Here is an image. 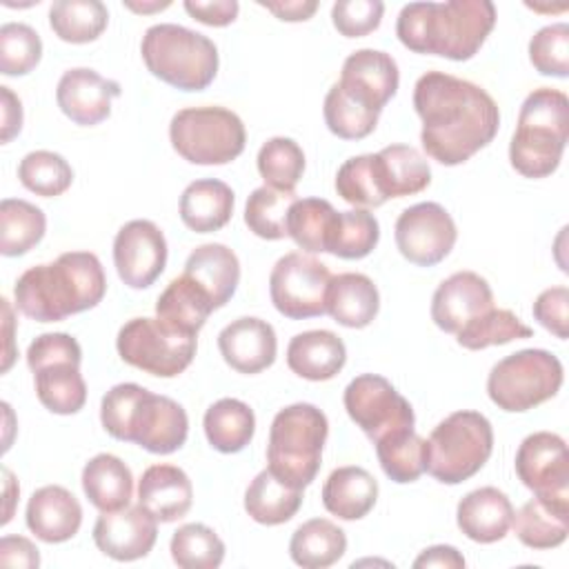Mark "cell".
<instances>
[{
	"mask_svg": "<svg viewBox=\"0 0 569 569\" xmlns=\"http://www.w3.org/2000/svg\"><path fill=\"white\" fill-rule=\"evenodd\" d=\"M340 82L367 98L376 109L396 96L400 84V71L396 60L380 49H358L342 62Z\"/></svg>",
	"mask_w": 569,
	"mask_h": 569,
	"instance_id": "d4e9b609",
	"label": "cell"
},
{
	"mask_svg": "<svg viewBox=\"0 0 569 569\" xmlns=\"http://www.w3.org/2000/svg\"><path fill=\"white\" fill-rule=\"evenodd\" d=\"M322 116L333 136L342 140H362L373 133L380 109L338 80L325 96Z\"/></svg>",
	"mask_w": 569,
	"mask_h": 569,
	"instance_id": "836d02e7",
	"label": "cell"
},
{
	"mask_svg": "<svg viewBox=\"0 0 569 569\" xmlns=\"http://www.w3.org/2000/svg\"><path fill=\"white\" fill-rule=\"evenodd\" d=\"M378 500V480L356 465L333 469L322 485L325 509L340 520L365 518Z\"/></svg>",
	"mask_w": 569,
	"mask_h": 569,
	"instance_id": "f546056e",
	"label": "cell"
},
{
	"mask_svg": "<svg viewBox=\"0 0 569 569\" xmlns=\"http://www.w3.org/2000/svg\"><path fill=\"white\" fill-rule=\"evenodd\" d=\"M120 93V82L109 80L87 67L64 71L56 87L60 111L80 127H93L107 120L111 113V100Z\"/></svg>",
	"mask_w": 569,
	"mask_h": 569,
	"instance_id": "d6986e66",
	"label": "cell"
},
{
	"mask_svg": "<svg viewBox=\"0 0 569 569\" xmlns=\"http://www.w3.org/2000/svg\"><path fill=\"white\" fill-rule=\"evenodd\" d=\"M296 200L293 191H278L267 184L258 187L247 198L244 224L258 238L280 240L287 236V216Z\"/></svg>",
	"mask_w": 569,
	"mask_h": 569,
	"instance_id": "7dc6e473",
	"label": "cell"
},
{
	"mask_svg": "<svg viewBox=\"0 0 569 569\" xmlns=\"http://www.w3.org/2000/svg\"><path fill=\"white\" fill-rule=\"evenodd\" d=\"M331 271L325 262L291 251L276 260L269 273V296L278 313L289 320H307L327 313Z\"/></svg>",
	"mask_w": 569,
	"mask_h": 569,
	"instance_id": "4fadbf2b",
	"label": "cell"
},
{
	"mask_svg": "<svg viewBox=\"0 0 569 569\" xmlns=\"http://www.w3.org/2000/svg\"><path fill=\"white\" fill-rule=\"evenodd\" d=\"M467 562L462 558V553L451 547V545H433L427 547L416 560L413 567L416 569H425V567H445V569H462Z\"/></svg>",
	"mask_w": 569,
	"mask_h": 569,
	"instance_id": "680465c9",
	"label": "cell"
},
{
	"mask_svg": "<svg viewBox=\"0 0 569 569\" xmlns=\"http://www.w3.org/2000/svg\"><path fill=\"white\" fill-rule=\"evenodd\" d=\"M233 202L236 196L227 182L216 178L193 180L180 196V220L196 233H211L231 220Z\"/></svg>",
	"mask_w": 569,
	"mask_h": 569,
	"instance_id": "4dcf8cb0",
	"label": "cell"
},
{
	"mask_svg": "<svg viewBox=\"0 0 569 569\" xmlns=\"http://www.w3.org/2000/svg\"><path fill=\"white\" fill-rule=\"evenodd\" d=\"M529 60L542 76H569V24L556 22L538 29L529 40Z\"/></svg>",
	"mask_w": 569,
	"mask_h": 569,
	"instance_id": "816d5d0a",
	"label": "cell"
},
{
	"mask_svg": "<svg viewBox=\"0 0 569 569\" xmlns=\"http://www.w3.org/2000/svg\"><path fill=\"white\" fill-rule=\"evenodd\" d=\"M393 236L402 258L418 267H433L451 253L458 229L442 204L418 202L398 216Z\"/></svg>",
	"mask_w": 569,
	"mask_h": 569,
	"instance_id": "9a60e30c",
	"label": "cell"
},
{
	"mask_svg": "<svg viewBox=\"0 0 569 569\" xmlns=\"http://www.w3.org/2000/svg\"><path fill=\"white\" fill-rule=\"evenodd\" d=\"M338 196L360 209L380 207L389 200L382 182L378 153H362L345 160L336 173Z\"/></svg>",
	"mask_w": 569,
	"mask_h": 569,
	"instance_id": "b9f144b4",
	"label": "cell"
},
{
	"mask_svg": "<svg viewBox=\"0 0 569 569\" xmlns=\"http://www.w3.org/2000/svg\"><path fill=\"white\" fill-rule=\"evenodd\" d=\"M184 11L207 27H227L238 18L240 4L236 0H184Z\"/></svg>",
	"mask_w": 569,
	"mask_h": 569,
	"instance_id": "11a10c76",
	"label": "cell"
},
{
	"mask_svg": "<svg viewBox=\"0 0 569 569\" xmlns=\"http://www.w3.org/2000/svg\"><path fill=\"white\" fill-rule=\"evenodd\" d=\"M107 291L104 269L91 251H67L27 269L13 284L16 307L31 320L60 322L93 309Z\"/></svg>",
	"mask_w": 569,
	"mask_h": 569,
	"instance_id": "7a4b0ae2",
	"label": "cell"
},
{
	"mask_svg": "<svg viewBox=\"0 0 569 569\" xmlns=\"http://www.w3.org/2000/svg\"><path fill=\"white\" fill-rule=\"evenodd\" d=\"M169 551L173 562L182 569H216L224 560V542L202 522L178 527L171 536Z\"/></svg>",
	"mask_w": 569,
	"mask_h": 569,
	"instance_id": "f6af8a7d",
	"label": "cell"
},
{
	"mask_svg": "<svg viewBox=\"0 0 569 569\" xmlns=\"http://www.w3.org/2000/svg\"><path fill=\"white\" fill-rule=\"evenodd\" d=\"M338 211L325 198H298L287 216V236L307 253H325Z\"/></svg>",
	"mask_w": 569,
	"mask_h": 569,
	"instance_id": "74e56055",
	"label": "cell"
},
{
	"mask_svg": "<svg viewBox=\"0 0 569 569\" xmlns=\"http://www.w3.org/2000/svg\"><path fill=\"white\" fill-rule=\"evenodd\" d=\"M493 451V429L480 411H453L440 420L429 440L425 471L442 485H460L476 476Z\"/></svg>",
	"mask_w": 569,
	"mask_h": 569,
	"instance_id": "ba28073f",
	"label": "cell"
},
{
	"mask_svg": "<svg viewBox=\"0 0 569 569\" xmlns=\"http://www.w3.org/2000/svg\"><path fill=\"white\" fill-rule=\"evenodd\" d=\"M116 349L127 365L144 373L176 378L191 365L198 349V336L173 329L158 316H142L131 318L120 327Z\"/></svg>",
	"mask_w": 569,
	"mask_h": 569,
	"instance_id": "7c38bea8",
	"label": "cell"
},
{
	"mask_svg": "<svg viewBox=\"0 0 569 569\" xmlns=\"http://www.w3.org/2000/svg\"><path fill=\"white\" fill-rule=\"evenodd\" d=\"M256 164L267 187L291 193L305 173V153L296 140L276 136L260 147Z\"/></svg>",
	"mask_w": 569,
	"mask_h": 569,
	"instance_id": "bcb514c9",
	"label": "cell"
},
{
	"mask_svg": "<svg viewBox=\"0 0 569 569\" xmlns=\"http://www.w3.org/2000/svg\"><path fill=\"white\" fill-rule=\"evenodd\" d=\"M182 273L198 282L213 300V307L220 309L238 289L240 262L227 244L207 242L189 253Z\"/></svg>",
	"mask_w": 569,
	"mask_h": 569,
	"instance_id": "83f0119b",
	"label": "cell"
},
{
	"mask_svg": "<svg viewBox=\"0 0 569 569\" xmlns=\"http://www.w3.org/2000/svg\"><path fill=\"white\" fill-rule=\"evenodd\" d=\"M124 7L136 13H151V11H162V9L171 7V2L169 0H164V2H158V0L156 2H131V0H127Z\"/></svg>",
	"mask_w": 569,
	"mask_h": 569,
	"instance_id": "6125c7cd",
	"label": "cell"
},
{
	"mask_svg": "<svg viewBox=\"0 0 569 569\" xmlns=\"http://www.w3.org/2000/svg\"><path fill=\"white\" fill-rule=\"evenodd\" d=\"M567 305H569V289L565 284L549 287L545 289L536 300H533V318L551 331L556 338L565 340L567 338Z\"/></svg>",
	"mask_w": 569,
	"mask_h": 569,
	"instance_id": "db71d44e",
	"label": "cell"
},
{
	"mask_svg": "<svg viewBox=\"0 0 569 569\" xmlns=\"http://www.w3.org/2000/svg\"><path fill=\"white\" fill-rule=\"evenodd\" d=\"M156 540L158 520L140 505L118 511H102L93 525L96 547L118 562L144 558L153 549Z\"/></svg>",
	"mask_w": 569,
	"mask_h": 569,
	"instance_id": "ac0fdd59",
	"label": "cell"
},
{
	"mask_svg": "<svg viewBox=\"0 0 569 569\" xmlns=\"http://www.w3.org/2000/svg\"><path fill=\"white\" fill-rule=\"evenodd\" d=\"M82 491L100 513L124 509L133 498L131 469L113 453H98L82 469Z\"/></svg>",
	"mask_w": 569,
	"mask_h": 569,
	"instance_id": "1f68e13d",
	"label": "cell"
},
{
	"mask_svg": "<svg viewBox=\"0 0 569 569\" xmlns=\"http://www.w3.org/2000/svg\"><path fill=\"white\" fill-rule=\"evenodd\" d=\"M533 329L527 327L513 311L509 309H487L485 313L471 318L456 333L460 347L469 351H480L496 345H507L511 340L531 338Z\"/></svg>",
	"mask_w": 569,
	"mask_h": 569,
	"instance_id": "ee69618b",
	"label": "cell"
},
{
	"mask_svg": "<svg viewBox=\"0 0 569 569\" xmlns=\"http://www.w3.org/2000/svg\"><path fill=\"white\" fill-rule=\"evenodd\" d=\"M258 4L264 7L267 11H271L278 20H284V22L309 20L318 9L316 0H278V2L258 0Z\"/></svg>",
	"mask_w": 569,
	"mask_h": 569,
	"instance_id": "6f0895ef",
	"label": "cell"
},
{
	"mask_svg": "<svg viewBox=\"0 0 569 569\" xmlns=\"http://www.w3.org/2000/svg\"><path fill=\"white\" fill-rule=\"evenodd\" d=\"M385 191L389 198L420 193L431 182V169L425 156L409 144H389L378 151Z\"/></svg>",
	"mask_w": 569,
	"mask_h": 569,
	"instance_id": "ab89813d",
	"label": "cell"
},
{
	"mask_svg": "<svg viewBox=\"0 0 569 569\" xmlns=\"http://www.w3.org/2000/svg\"><path fill=\"white\" fill-rule=\"evenodd\" d=\"M516 538L529 549H553L569 533V498L533 496L513 511Z\"/></svg>",
	"mask_w": 569,
	"mask_h": 569,
	"instance_id": "4316f807",
	"label": "cell"
},
{
	"mask_svg": "<svg viewBox=\"0 0 569 569\" xmlns=\"http://www.w3.org/2000/svg\"><path fill=\"white\" fill-rule=\"evenodd\" d=\"M47 231V216L40 207L20 200L4 198L0 202V253L7 258L24 256L31 251Z\"/></svg>",
	"mask_w": 569,
	"mask_h": 569,
	"instance_id": "f35d334b",
	"label": "cell"
},
{
	"mask_svg": "<svg viewBox=\"0 0 569 569\" xmlns=\"http://www.w3.org/2000/svg\"><path fill=\"white\" fill-rule=\"evenodd\" d=\"M140 53L147 69L180 91H202L218 73V47L207 36L173 22L144 31Z\"/></svg>",
	"mask_w": 569,
	"mask_h": 569,
	"instance_id": "52a82bcc",
	"label": "cell"
},
{
	"mask_svg": "<svg viewBox=\"0 0 569 569\" xmlns=\"http://www.w3.org/2000/svg\"><path fill=\"white\" fill-rule=\"evenodd\" d=\"M100 422L111 438L136 442L158 456L178 451L189 433V418L182 405L136 382H120L102 396Z\"/></svg>",
	"mask_w": 569,
	"mask_h": 569,
	"instance_id": "277c9868",
	"label": "cell"
},
{
	"mask_svg": "<svg viewBox=\"0 0 569 569\" xmlns=\"http://www.w3.org/2000/svg\"><path fill=\"white\" fill-rule=\"evenodd\" d=\"M211 311H216V307L209 293L184 273L173 278L156 302V316L162 322L196 336L204 327Z\"/></svg>",
	"mask_w": 569,
	"mask_h": 569,
	"instance_id": "d6a6232c",
	"label": "cell"
},
{
	"mask_svg": "<svg viewBox=\"0 0 569 569\" xmlns=\"http://www.w3.org/2000/svg\"><path fill=\"white\" fill-rule=\"evenodd\" d=\"M413 109L422 120L420 142L445 167L467 162L498 133L500 109L478 84L445 71H427L413 87Z\"/></svg>",
	"mask_w": 569,
	"mask_h": 569,
	"instance_id": "6da1fadb",
	"label": "cell"
},
{
	"mask_svg": "<svg viewBox=\"0 0 569 569\" xmlns=\"http://www.w3.org/2000/svg\"><path fill=\"white\" fill-rule=\"evenodd\" d=\"M0 96H2V142H9L22 129V102L9 87H0Z\"/></svg>",
	"mask_w": 569,
	"mask_h": 569,
	"instance_id": "91938a15",
	"label": "cell"
},
{
	"mask_svg": "<svg viewBox=\"0 0 569 569\" xmlns=\"http://www.w3.org/2000/svg\"><path fill=\"white\" fill-rule=\"evenodd\" d=\"M327 436V416L316 405L296 402L280 409L269 427L267 469L296 489L309 487L320 471Z\"/></svg>",
	"mask_w": 569,
	"mask_h": 569,
	"instance_id": "8992f818",
	"label": "cell"
},
{
	"mask_svg": "<svg viewBox=\"0 0 569 569\" xmlns=\"http://www.w3.org/2000/svg\"><path fill=\"white\" fill-rule=\"evenodd\" d=\"M113 264L131 289L151 287L167 264V240L151 220H129L113 238Z\"/></svg>",
	"mask_w": 569,
	"mask_h": 569,
	"instance_id": "e0dca14e",
	"label": "cell"
},
{
	"mask_svg": "<svg viewBox=\"0 0 569 569\" xmlns=\"http://www.w3.org/2000/svg\"><path fill=\"white\" fill-rule=\"evenodd\" d=\"M513 520V505L505 491L480 487L469 491L456 509L458 529L473 542L491 545L502 540Z\"/></svg>",
	"mask_w": 569,
	"mask_h": 569,
	"instance_id": "cb8c5ba5",
	"label": "cell"
},
{
	"mask_svg": "<svg viewBox=\"0 0 569 569\" xmlns=\"http://www.w3.org/2000/svg\"><path fill=\"white\" fill-rule=\"evenodd\" d=\"M169 140L191 164H227L244 151L247 131L224 107H187L171 118Z\"/></svg>",
	"mask_w": 569,
	"mask_h": 569,
	"instance_id": "8fae6325",
	"label": "cell"
},
{
	"mask_svg": "<svg viewBox=\"0 0 569 569\" xmlns=\"http://www.w3.org/2000/svg\"><path fill=\"white\" fill-rule=\"evenodd\" d=\"M493 307L489 282L476 271H456L438 284L431 298V320L445 333H458L471 318Z\"/></svg>",
	"mask_w": 569,
	"mask_h": 569,
	"instance_id": "ffe728a7",
	"label": "cell"
},
{
	"mask_svg": "<svg viewBox=\"0 0 569 569\" xmlns=\"http://www.w3.org/2000/svg\"><path fill=\"white\" fill-rule=\"evenodd\" d=\"M193 502L189 476L176 465H151L138 480V505L158 522H176Z\"/></svg>",
	"mask_w": 569,
	"mask_h": 569,
	"instance_id": "603a6c76",
	"label": "cell"
},
{
	"mask_svg": "<svg viewBox=\"0 0 569 569\" xmlns=\"http://www.w3.org/2000/svg\"><path fill=\"white\" fill-rule=\"evenodd\" d=\"M202 427L216 451L238 453L256 433V416L247 402L238 398H220L204 411Z\"/></svg>",
	"mask_w": 569,
	"mask_h": 569,
	"instance_id": "8d00e7d4",
	"label": "cell"
},
{
	"mask_svg": "<svg viewBox=\"0 0 569 569\" xmlns=\"http://www.w3.org/2000/svg\"><path fill=\"white\" fill-rule=\"evenodd\" d=\"M345 551V531L327 518H311L302 522L289 540L291 560L305 569H327L336 565Z\"/></svg>",
	"mask_w": 569,
	"mask_h": 569,
	"instance_id": "d590c367",
	"label": "cell"
},
{
	"mask_svg": "<svg viewBox=\"0 0 569 569\" xmlns=\"http://www.w3.org/2000/svg\"><path fill=\"white\" fill-rule=\"evenodd\" d=\"M109 11L100 0H56L49 9L53 33L71 44L93 42L102 36Z\"/></svg>",
	"mask_w": 569,
	"mask_h": 569,
	"instance_id": "60d3db41",
	"label": "cell"
},
{
	"mask_svg": "<svg viewBox=\"0 0 569 569\" xmlns=\"http://www.w3.org/2000/svg\"><path fill=\"white\" fill-rule=\"evenodd\" d=\"M2 302V313H4V360H2V371H9L16 351H13V318H11V305L7 298L0 300Z\"/></svg>",
	"mask_w": 569,
	"mask_h": 569,
	"instance_id": "94428289",
	"label": "cell"
},
{
	"mask_svg": "<svg viewBox=\"0 0 569 569\" xmlns=\"http://www.w3.org/2000/svg\"><path fill=\"white\" fill-rule=\"evenodd\" d=\"M218 349L222 360L238 373H260L269 369L278 353V340L273 327L253 316L231 320L218 333Z\"/></svg>",
	"mask_w": 569,
	"mask_h": 569,
	"instance_id": "44dd1931",
	"label": "cell"
},
{
	"mask_svg": "<svg viewBox=\"0 0 569 569\" xmlns=\"http://www.w3.org/2000/svg\"><path fill=\"white\" fill-rule=\"evenodd\" d=\"M302 505V489H296L269 469H262L244 491V511L251 520L276 527L289 522Z\"/></svg>",
	"mask_w": 569,
	"mask_h": 569,
	"instance_id": "e575fe53",
	"label": "cell"
},
{
	"mask_svg": "<svg viewBox=\"0 0 569 569\" xmlns=\"http://www.w3.org/2000/svg\"><path fill=\"white\" fill-rule=\"evenodd\" d=\"M82 349L69 333L38 336L27 349L36 396L44 409L58 416L78 413L87 402V385L80 373Z\"/></svg>",
	"mask_w": 569,
	"mask_h": 569,
	"instance_id": "9c48e42d",
	"label": "cell"
},
{
	"mask_svg": "<svg viewBox=\"0 0 569 569\" xmlns=\"http://www.w3.org/2000/svg\"><path fill=\"white\" fill-rule=\"evenodd\" d=\"M562 380L565 371L558 356L545 349H520L491 367L487 393L498 409L520 413L551 400Z\"/></svg>",
	"mask_w": 569,
	"mask_h": 569,
	"instance_id": "30bf717a",
	"label": "cell"
},
{
	"mask_svg": "<svg viewBox=\"0 0 569 569\" xmlns=\"http://www.w3.org/2000/svg\"><path fill=\"white\" fill-rule=\"evenodd\" d=\"M380 309V293L365 273L347 271L331 278L327 291V313L347 329H365Z\"/></svg>",
	"mask_w": 569,
	"mask_h": 569,
	"instance_id": "f1b7e54d",
	"label": "cell"
},
{
	"mask_svg": "<svg viewBox=\"0 0 569 569\" xmlns=\"http://www.w3.org/2000/svg\"><path fill=\"white\" fill-rule=\"evenodd\" d=\"M2 473H4V498H7V509H4V516H2V525H7V522L11 520V502H13L11 489H13L16 485H13V476H11L9 469H2Z\"/></svg>",
	"mask_w": 569,
	"mask_h": 569,
	"instance_id": "be15d7a7",
	"label": "cell"
},
{
	"mask_svg": "<svg viewBox=\"0 0 569 569\" xmlns=\"http://www.w3.org/2000/svg\"><path fill=\"white\" fill-rule=\"evenodd\" d=\"M347 362V347L329 329H311L296 333L287 347L289 369L311 382L331 380Z\"/></svg>",
	"mask_w": 569,
	"mask_h": 569,
	"instance_id": "484cf974",
	"label": "cell"
},
{
	"mask_svg": "<svg viewBox=\"0 0 569 569\" xmlns=\"http://www.w3.org/2000/svg\"><path fill=\"white\" fill-rule=\"evenodd\" d=\"M18 180L36 196L56 198L71 187L73 169L60 153L38 149L20 160Z\"/></svg>",
	"mask_w": 569,
	"mask_h": 569,
	"instance_id": "681fc988",
	"label": "cell"
},
{
	"mask_svg": "<svg viewBox=\"0 0 569 569\" xmlns=\"http://www.w3.org/2000/svg\"><path fill=\"white\" fill-rule=\"evenodd\" d=\"M569 100L551 87L533 89L518 113L509 142V162L525 178L551 176L567 147Z\"/></svg>",
	"mask_w": 569,
	"mask_h": 569,
	"instance_id": "5b68a950",
	"label": "cell"
},
{
	"mask_svg": "<svg viewBox=\"0 0 569 569\" xmlns=\"http://www.w3.org/2000/svg\"><path fill=\"white\" fill-rule=\"evenodd\" d=\"M27 529L47 545L71 540L82 525V507L78 498L60 487L44 485L36 489L27 502Z\"/></svg>",
	"mask_w": 569,
	"mask_h": 569,
	"instance_id": "7402d4cb",
	"label": "cell"
},
{
	"mask_svg": "<svg viewBox=\"0 0 569 569\" xmlns=\"http://www.w3.org/2000/svg\"><path fill=\"white\" fill-rule=\"evenodd\" d=\"M493 24L496 7L489 0L409 2L398 13L396 36L413 53L462 62L480 51Z\"/></svg>",
	"mask_w": 569,
	"mask_h": 569,
	"instance_id": "3957f363",
	"label": "cell"
},
{
	"mask_svg": "<svg viewBox=\"0 0 569 569\" xmlns=\"http://www.w3.org/2000/svg\"><path fill=\"white\" fill-rule=\"evenodd\" d=\"M376 445V456L387 473L398 485L418 480L425 473L427 440L416 433V429H402L380 438Z\"/></svg>",
	"mask_w": 569,
	"mask_h": 569,
	"instance_id": "7bdbcfd3",
	"label": "cell"
},
{
	"mask_svg": "<svg viewBox=\"0 0 569 569\" xmlns=\"http://www.w3.org/2000/svg\"><path fill=\"white\" fill-rule=\"evenodd\" d=\"M0 562L4 567L33 569L40 565L38 547L22 536H2L0 540Z\"/></svg>",
	"mask_w": 569,
	"mask_h": 569,
	"instance_id": "9f6ffc18",
	"label": "cell"
},
{
	"mask_svg": "<svg viewBox=\"0 0 569 569\" xmlns=\"http://www.w3.org/2000/svg\"><path fill=\"white\" fill-rule=\"evenodd\" d=\"M380 240V224L367 209L338 211V220L327 253L342 260H360L369 256Z\"/></svg>",
	"mask_w": 569,
	"mask_h": 569,
	"instance_id": "c3c4849f",
	"label": "cell"
},
{
	"mask_svg": "<svg viewBox=\"0 0 569 569\" xmlns=\"http://www.w3.org/2000/svg\"><path fill=\"white\" fill-rule=\"evenodd\" d=\"M342 402L349 418L365 431L371 442H378L380 438L402 429H413L416 422L409 400L378 373L356 376L347 385Z\"/></svg>",
	"mask_w": 569,
	"mask_h": 569,
	"instance_id": "5bb4252c",
	"label": "cell"
},
{
	"mask_svg": "<svg viewBox=\"0 0 569 569\" xmlns=\"http://www.w3.org/2000/svg\"><path fill=\"white\" fill-rule=\"evenodd\" d=\"M42 58V40L38 31L24 22H7L0 27V71L4 76H27Z\"/></svg>",
	"mask_w": 569,
	"mask_h": 569,
	"instance_id": "f907efd6",
	"label": "cell"
},
{
	"mask_svg": "<svg viewBox=\"0 0 569 569\" xmlns=\"http://www.w3.org/2000/svg\"><path fill=\"white\" fill-rule=\"evenodd\" d=\"M385 4L380 0H338L331 7V22L345 38H362L382 22Z\"/></svg>",
	"mask_w": 569,
	"mask_h": 569,
	"instance_id": "f5cc1de1",
	"label": "cell"
},
{
	"mask_svg": "<svg viewBox=\"0 0 569 569\" xmlns=\"http://www.w3.org/2000/svg\"><path fill=\"white\" fill-rule=\"evenodd\" d=\"M520 482L545 498H569V451L562 436L553 431L529 433L513 460Z\"/></svg>",
	"mask_w": 569,
	"mask_h": 569,
	"instance_id": "2e32d148",
	"label": "cell"
}]
</instances>
